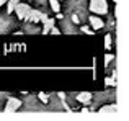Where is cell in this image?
I'll list each match as a JSON object with an SVG mask.
<instances>
[{"instance_id": "1", "label": "cell", "mask_w": 129, "mask_h": 121, "mask_svg": "<svg viewBox=\"0 0 129 121\" xmlns=\"http://www.w3.org/2000/svg\"><path fill=\"white\" fill-rule=\"evenodd\" d=\"M90 10L96 15H105L108 12V3L106 0H91L90 2Z\"/></svg>"}, {"instance_id": "2", "label": "cell", "mask_w": 129, "mask_h": 121, "mask_svg": "<svg viewBox=\"0 0 129 121\" xmlns=\"http://www.w3.org/2000/svg\"><path fill=\"white\" fill-rule=\"evenodd\" d=\"M13 12H16V16H18L20 20H28V15H29V12H31V7L26 5V3H20L18 2Z\"/></svg>"}, {"instance_id": "3", "label": "cell", "mask_w": 129, "mask_h": 121, "mask_svg": "<svg viewBox=\"0 0 129 121\" xmlns=\"http://www.w3.org/2000/svg\"><path fill=\"white\" fill-rule=\"evenodd\" d=\"M21 106V102L18 98H8L7 100V106H5V113H13Z\"/></svg>"}, {"instance_id": "4", "label": "cell", "mask_w": 129, "mask_h": 121, "mask_svg": "<svg viewBox=\"0 0 129 121\" xmlns=\"http://www.w3.org/2000/svg\"><path fill=\"white\" fill-rule=\"evenodd\" d=\"M88 21H90V25L91 26H93V28L95 29H101V28H103V26H105V23H103V20H100V18H98V16H90V18H88Z\"/></svg>"}, {"instance_id": "5", "label": "cell", "mask_w": 129, "mask_h": 121, "mask_svg": "<svg viewBox=\"0 0 129 121\" xmlns=\"http://www.w3.org/2000/svg\"><path fill=\"white\" fill-rule=\"evenodd\" d=\"M77 100H79L80 103H87V102H90V100H91V93L90 92H82V93L77 95Z\"/></svg>"}, {"instance_id": "6", "label": "cell", "mask_w": 129, "mask_h": 121, "mask_svg": "<svg viewBox=\"0 0 129 121\" xmlns=\"http://www.w3.org/2000/svg\"><path fill=\"white\" fill-rule=\"evenodd\" d=\"M39 18H41V12H39V10H31V12H29L28 20H31L33 23H38Z\"/></svg>"}, {"instance_id": "7", "label": "cell", "mask_w": 129, "mask_h": 121, "mask_svg": "<svg viewBox=\"0 0 129 121\" xmlns=\"http://www.w3.org/2000/svg\"><path fill=\"white\" fill-rule=\"evenodd\" d=\"M52 26H54V20H52V18H47L46 21H44V29H43V33H44V35H47V33H49V29L52 28Z\"/></svg>"}, {"instance_id": "8", "label": "cell", "mask_w": 129, "mask_h": 121, "mask_svg": "<svg viewBox=\"0 0 129 121\" xmlns=\"http://www.w3.org/2000/svg\"><path fill=\"white\" fill-rule=\"evenodd\" d=\"M16 3H18V0H7V13H13Z\"/></svg>"}, {"instance_id": "9", "label": "cell", "mask_w": 129, "mask_h": 121, "mask_svg": "<svg viewBox=\"0 0 129 121\" xmlns=\"http://www.w3.org/2000/svg\"><path fill=\"white\" fill-rule=\"evenodd\" d=\"M51 3V8H52L54 13H59L60 12V5H59V0H49Z\"/></svg>"}, {"instance_id": "10", "label": "cell", "mask_w": 129, "mask_h": 121, "mask_svg": "<svg viewBox=\"0 0 129 121\" xmlns=\"http://www.w3.org/2000/svg\"><path fill=\"white\" fill-rule=\"evenodd\" d=\"M111 111H116V108H114V106H105V108L100 110V115H108V113H111Z\"/></svg>"}, {"instance_id": "11", "label": "cell", "mask_w": 129, "mask_h": 121, "mask_svg": "<svg viewBox=\"0 0 129 121\" xmlns=\"http://www.w3.org/2000/svg\"><path fill=\"white\" fill-rule=\"evenodd\" d=\"M105 48H106V49L111 48V35H106V36H105Z\"/></svg>"}, {"instance_id": "12", "label": "cell", "mask_w": 129, "mask_h": 121, "mask_svg": "<svg viewBox=\"0 0 129 121\" xmlns=\"http://www.w3.org/2000/svg\"><path fill=\"white\" fill-rule=\"evenodd\" d=\"M38 97H39V100H41L43 103H47V102H49V97H47L44 92H39V95H38Z\"/></svg>"}, {"instance_id": "13", "label": "cell", "mask_w": 129, "mask_h": 121, "mask_svg": "<svg viewBox=\"0 0 129 121\" xmlns=\"http://www.w3.org/2000/svg\"><path fill=\"white\" fill-rule=\"evenodd\" d=\"M111 60H113V54H106L105 56V66H108Z\"/></svg>"}, {"instance_id": "14", "label": "cell", "mask_w": 129, "mask_h": 121, "mask_svg": "<svg viewBox=\"0 0 129 121\" xmlns=\"http://www.w3.org/2000/svg\"><path fill=\"white\" fill-rule=\"evenodd\" d=\"M46 20H47V15H46V13H41V18H39V21H46Z\"/></svg>"}, {"instance_id": "15", "label": "cell", "mask_w": 129, "mask_h": 121, "mask_svg": "<svg viewBox=\"0 0 129 121\" xmlns=\"http://www.w3.org/2000/svg\"><path fill=\"white\" fill-rule=\"evenodd\" d=\"M49 31L52 33V35H59V29H57V28H54V26H52V28L49 29Z\"/></svg>"}, {"instance_id": "16", "label": "cell", "mask_w": 129, "mask_h": 121, "mask_svg": "<svg viewBox=\"0 0 129 121\" xmlns=\"http://www.w3.org/2000/svg\"><path fill=\"white\" fill-rule=\"evenodd\" d=\"M82 31H83V33H88V35H91V29H88L87 26H82Z\"/></svg>"}, {"instance_id": "17", "label": "cell", "mask_w": 129, "mask_h": 121, "mask_svg": "<svg viewBox=\"0 0 129 121\" xmlns=\"http://www.w3.org/2000/svg\"><path fill=\"white\" fill-rule=\"evenodd\" d=\"M3 3H7V0H0V7H2Z\"/></svg>"}, {"instance_id": "18", "label": "cell", "mask_w": 129, "mask_h": 121, "mask_svg": "<svg viewBox=\"0 0 129 121\" xmlns=\"http://www.w3.org/2000/svg\"><path fill=\"white\" fill-rule=\"evenodd\" d=\"M114 2H116V0H114Z\"/></svg>"}]
</instances>
